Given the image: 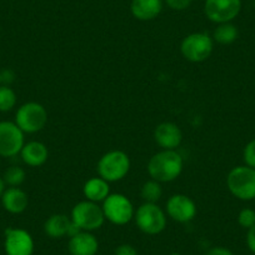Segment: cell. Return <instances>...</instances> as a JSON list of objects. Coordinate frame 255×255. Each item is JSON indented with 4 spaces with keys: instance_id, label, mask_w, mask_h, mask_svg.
Wrapping results in <instances>:
<instances>
[{
    "instance_id": "obj_32",
    "label": "cell",
    "mask_w": 255,
    "mask_h": 255,
    "mask_svg": "<svg viewBox=\"0 0 255 255\" xmlns=\"http://www.w3.org/2000/svg\"><path fill=\"white\" fill-rule=\"evenodd\" d=\"M0 85H1V72H0Z\"/></svg>"
},
{
    "instance_id": "obj_11",
    "label": "cell",
    "mask_w": 255,
    "mask_h": 255,
    "mask_svg": "<svg viewBox=\"0 0 255 255\" xmlns=\"http://www.w3.org/2000/svg\"><path fill=\"white\" fill-rule=\"evenodd\" d=\"M4 249L6 255H33L34 240L26 230L8 228L5 230Z\"/></svg>"
},
{
    "instance_id": "obj_8",
    "label": "cell",
    "mask_w": 255,
    "mask_h": 255,
    "mask_svg": "<svg viewBox=\"0 0 255 255\" xmlns=\"http://www.w3.org/2000/svg\"><path fill=\"white\" fill-rule=\"evenodd\" d=\"M102 208L105 220H109L115 225L128 224L135 215L133 203L129 200V198L119 193L109 194V197L103 202Z\"/></svg>"
},
{
    "instance_id": "obj_24",
    "label": "cell",
    "mask_w": 255,
    "mask_h": 255,
    "mask_svg": "<svg viewBox=\"0 0 255 255\" xmlns=\"http://www.w3.org/2000/svg\"><path fill=\"white\" fill-rule=\"evenodd\" d=\"M238 223L242 228L245 229H250L255 225V210L250 209V208H245V209L240 210L239 215H238Z\"/></svg>"
},
{
    "instance_id": "obj_31",
    "label": "cell",
    "mask_w": 255,
    "mask_h": 255,
    "mask_svg": "<svg viewBox=\"0 0 255 255\" xmlns=\"http://www.w3.org/2000/svg\"><path fill=\"white\" fill-rule=\"evenodd\" d=\"M5 183H4V180H3V178H1V176H0V199H1V197H3V193H4V190H5Z\"/></svg>"
},
{
    "instance_id": "obj_16",
    "label": "cell",
    "mask_w": 255,
    "mask_h": 255,
    "mask_svg": "<svg viewBox=\"0 0 255 255\" xmlns=\"http://www.w3.org/2000/svg\"><path fill=\"white\" fill-rule=\"evenodd\" d=\"M163 5V0H131L130 11L138 20L149 21L160 15Z\"/></svg>"
},
{
    "instance_id": "obj_13",
    "label": "cell",
    "mask_w": 255,
    "mask_h": 255,
    "mask_svg": "<svg viewBox=\"0 0 255 255\" xmlns=\"http://www.w3.org/2000/svg\"><path fill=\"white\" fill-rule=\"evenodd\" d=\"M154 140L165 150H175L183 141V133L180 128L170 122H164L159 124L154 130Z\"/></svg>"
},
{
    "instance_id": "obj_14",
    "label": "cell",
    "mask_w": 255,
    "mask_h": 255,
    "mask_svg": "<svg viewBox=\"0 0 255 255\" xmlns=\"http://www.w3.org/2000/svg\"><path fill=\"white\" fill-rule=\"evenodd\" d=\"M70 255H95L99 250V242L92 232H79L73 235L68 244Z\"/></svg>"
},
{
    "instance_id": "obj_5",
    "label": "cell",
    "mask_w": 255,
    "mask_h": 255,
    "mask_svg": "<svg viewBox=\"0 0 255 255\" xmlns=\"http://www.w3.org/2000/svg\"><path fill=\"white\" fill-rule=\"evenodd\" d=\"M214 49V40L204 31L191 33L183 39L180 51L184 58L191 63H202L210 58Z\"/></svg>"
},
{
    "instance_id": "obj_29",
    "label": "cell",
    "mask_w": 255,
    "mask_h": 255,
    "mask_svg": "<svg viewBox=\"0 0 255 255\" xmlns=\"http://www.w3.org/2000/svg\"><path fill=\"white\" fill-rule=\"evenodd\" d=\"M207 255H234V254H233L232 250L228 249V248L214 247L212 248V249L208 250Z\"/></svg>"
},
{
    "instance_id": "obj_1",
    "label": "cell",
    "mask_w": 255,
    "mask_h": 255,
    "mask_svg": "<svg viewBox=\"0 0 255 255\" xmlns=\"http://www.w3.org/2000/svg\"><path fill=\"white\" fill-rule=\"evenodd\" d=\"M184 168V161L176 150H163L154 154L148 161V173L159 183H169L179 178Z\"/></svg>"
},
{
    "instance_id": "obj_2",
    "label": "cell",
    "mask_w": 255,
    "mask_h": 255,
    "mask_svg": "<svg viewBox=\"0 0 255 255\" xmlns=\"http://www.w3.org/2000/svg\"><path fill=\"white\" fill-rule=\"evenodd\" d=\"M97 170L100 178L108 183L119 181L130 170V158L122 150L108 151L98 161Z\"/></svg>"
},
{
    "instance_id": "obj_15",
    "label": "cell",
    "mask_w": 255,
    "mask_h": 255,
    "mask_svg": "<svg viewBox=\"0 0 255 255\" xmlns=\"http://www.w3.org/2000/svg\"><path fill=\"white\" fill-rule=\"evenodd\" d=\"M1 204L6 212L11 214H20L25 212L29 205V197L19 186H9L4 190Z\"/></svg>"
},
{
    "instance_id": "obj_4",
    "label": "cell",
    "mask_w": 255,
    "mask_h": 255,
    "mask_svg": "<svg viewBox=\"0 0 255 255\" xmlns=\"http://www.w3.org/2000/svg\"><path fill=\"white\" fill-rule=\"evenodd\" d=\"M70 219L83 232H94L100 229L105 222L103 208L98 203L90 200H83L75 204Z\"/></svg>"
},
{
    "instance_id": "obj_6",
    "label": "cell",
    "mask_w": 255,
    "mask_h": 255,
    "mask_svg": "<svg viewBox=\"0 0 255 255\" xmlns=\"http://www.w3.org/2000/svg\"><path fill=\"white\" fill-rule=\"evenodd\" d=\"M15 123L24 134H34L43 130L48 123V112L41 104L29 102L19 107L15 114Z\"/></svg>"
},
{
    "instance_id": "obj_10",
    "label": "cell",
    "mask_w": 255,
    "mask_h": 255,
    "mask_svg": "<svg viewBox=\"0 0 255 255\" xmlns=\"http://www.w3.org/2000/svg\"><path fill=\"white\" fill-rule=\"evenodd\" d=\"M24 133L13 122H0V156L13 158L24 146Z\"/></svg>"
},
{
    "instance_id": "obj_18",
    "label": "cell",
    "mask_w": 255,
    "mask_h": 255,
    "mask_svg": "<svg viewBox=\"0 0 255 255\" xmlns=\"http://www.w3.org/2000/svg\"><path fill=\"white\" fill-rule=\"evenodd\" d=\"M72 219L65 214H53L46 219L44 224V232L51 239H60V238L69 235Z\"/></svg>"
},
{
    "instance_id": "obj_25",
    "label": "cell",
    "mask_w": 255,
    "mask_h": 255,
    "mask_svg": "<svg viewBox=\"0 0 255 255\" xmlns=\"http://www.w3.org/2000/svg\"><path fill=\"white\" fill-rule=\"evenodd\" d=\"M243 158H244L245 165L255 169V139L250 140L245 145L244 150H243Z\"/></svg>"
},
{
    "instance_id": "obj_23",
    "label": "cell",
    "mask_w": 255,
    "mask_h": 255,
    "mask_svg": "<svg viewBox=\"0 0 255 255\" xmlns=\"http://www.w3.org/2000/svg\"><path fill=\"white\" fill-rule=\"evenodd\" d=\"M5 185L9 186H20L25 180V170L18 165L10 166L5 170L3 176Z\"/></svg>"
},
{
    "instance_id": "obj_30",
    "label": "cell",
    "mask_w": 255,
    "mask_h": 255,
    "mask_svg": "<svg viewBox=\"0 0 255 255\" xmlns=\"http://www.w3.org/2000/svg\"><path fill=\"white\" fill-rule=\"evenodd\" d=\"M14 80V73L11 70H4L1 72V83L3 85H9L10 83H13Z\"/></svg>"
},
{
    "instance_id": "obj_3",
    "label": "cell",
    "mask_w": 255,
    "mask_h": 255,
    "mask_svg": "<svg viewBox=\"0 0 255 255\" xmlns=\"http://www.w3.org/2000/svg\"><path fill=\"white\" fill-rule=\"evenodd\" d=\"M227 186L238 199H255V169L248 165L233 168L227 176Z\"/></svg>"
},
{
    "instance_id": "obj_21",
    "label": "cell",
    "mask_w": 255,
    "mask_h": 255,
    "mask_svg": "<svg viewBox=\"0 0 255 255\" xmlns=\"http://www.w3.org/2000/svg\"><path fill=\"white\" fill-rule=\"evenodd\" d=\"M140 195L143 198L144 203H155L159 202L163 195V188H161L160 183L154 179L145 181L141 186Z\"/></svg>"
},
{
    "instance_id": "obj_9",
    "label": "cell",
    "mask_w": 255,
    "mask_h": 255,
    "mask_svg": "<svg viewBox=\"0 0 255 255\" xmlns=\"http://www.w3.org/2000/svg\"><path fill=\"white\" fill-rule=\"evenodd\" d=\"M242 10V0H205L204 14L215 24L232 23Z\"/></svg>"
},
{
    "instance_id": "obj_12",
    "label": "cell",
    "mask_w": 255,
    "mask_h": 255,
    "mask_svg": "<svg viewBox=\"0 0 255 255\" xmlns=\"http://www.w3.org/2000/svg\"><path fill=\"white\" fill-rule=\"evenodd\" d=\"M166 214L178 223H188L197 215V205L188 195L174 194L166 202Z\"/></svg>"
},
{
    "instance_id": "obj_7",
    "label": "cell",
    "mask_w": 255,
    "mask_h": 255,
    "mask_svg": "<svg viewBox=\"0 0 255 255\" xmlns=\"http://www.w3.org/2000/svg\"><path fill=\"white\" fill-rule=\"evenodd\" d=\"M136 227L148 235L160 234L166 227V214L155 203H144L134 215Z\"/></svg>"
},
{
    "instance_id": "obj_20",
    "label": "cell",
    "mask_w": 255,
    "mask_h": 255,
    "mask_svg": "<svg viewBox=\"0 0 255 255\" xmlns=\"http://www.w3.org/2000/svg\"><path fill=\"white\" fill-rule=\"evenodd\" d=\"M239 36L238 28L233 23H222L218 24L217 28L214 29L213 33V40L222 45H230L234 43Z\"/></svg>"
},
{
    "instance_id": "obj_19",
    "label": "cell",
    "mask_w": 255,
    "mask_h": 255,
    "mask_svg": "<svg viewBox=\"0 0 255 255\" xmlns=\"http://www.w3.org/2000/svg\"><path fill=\"white\" fill-rule=\"evenodd\" d=\"M83 193L87 200L94 203H103L110 194V185L103 178H92L85 181Z\"/></svg>"
},
{
    "instance_id": "obj_22",
    "label": "cell",
    "mask_w": 255,
    "mask_h": 255,
    "mask_svg": "<svg viewBox=\"0 0 255 255\" xmlns=\"http://www.w3.org/2000/svg\"><path fill=\"white\" fill-rule=\"evenodd\" d=\"M16 104V94L9 85H0V112L13 110Z\"/></svg>"
},
{
    "instance_id": "obj_17",
    "label": "cell",
    "mask_w": 255,
    "mask_h": 255,
    "mask_svg": "<svg viewBox=\"0 0 255 255\" xmlns=\"http://www.w3.org/2000/svg\"><path fill=\"white\" fill-rule=\"evenodd\" d=\"M20 156L26 165L36 168V166H41L43 164H45V161L48 160L49 151L45 144H43L41 141L33 140L24 144L20 151Z\"/></svg>"
},
{
    "instance_id": "obj_27",
    "label": "cell",
    "mask_w": 255,
    "mask_h": 255,
    "mask_svg": "<svg viewBox=\"0 0 255 255\" xmlns=\"http://www.w3.org/2000/svg\"><path fill=\"white\" fill-rule=\"evenodd\" d=\"M114 255H139V254L133 245L122 244L115 249Z\"/></svg>"
},
{
    "instance_id": "obj_28",
    "label": "cell",
    "mask_w": 255,
    "mask_h": 255,
    "mask_svg": "<svg viewBox=\"0 0 255 255\" xmlns=\"http://www.w3.org/2000/svg\"><path fill=\"white\" fill-rule=\"evenodd\" d=\"M247 245L249 250L255 254V225L248 229L247 233Z\"/></svg>"
},
{
    "instance_id": "obj_26",
    "label": "cell",
    "mask_w": 255,
    "mask_h": 255,
    "mask_svg": "<svg viewBox=\"0 0 255 255\" xmlns=\"http://www.w3.org/2000/svg\"><path fill=\"white\" fill-rule=\"evenodd\" d=\"M164 1L171 10L175 11L186 10L193 4V0H164Z\"/></svg>"
}]
</instances>
